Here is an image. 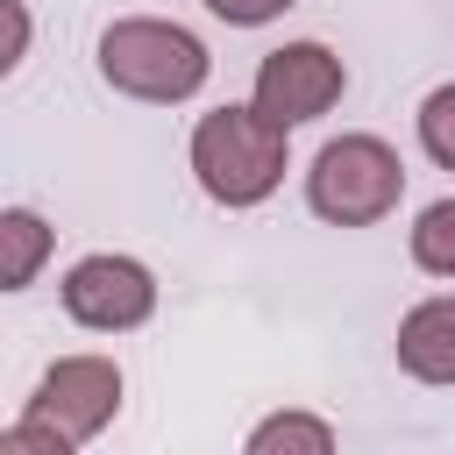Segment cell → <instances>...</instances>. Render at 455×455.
I'll list each match as a JSON object with an SVG mask.
<instances>
[{
    "mask_svg": "<svg viewBox=\"0 0 455 455\" xmlns=\"http://www.w3.org/2000/svg\"><path fill=\"white\" fill-rule=\"evenodd\" d=\"M284 135L256 100L249 107H213L199 114L192 128V178L213 206L242 213V206H263L277 185H284Z\"/></svg>",
    "mask_w": 455,
    "mask_h": 455,
    "instance_id": "6da1fadb",
    "label": "cell"
},
{
    "mask_svg": "<svg viewBox=\"0 0 455 455\" xmlns=\"http://www.w3.org/2000/svg\"><path fill=\"white\" fill-rule=\"evenodd\" d=\"M213 57L206 43L185 28V21H164V14H121L100 28V78L128 100H149V107H178L206 85Z\"/></svg>",
    "mask_w": 455,
    "mask_h": 455,
    "instance_id": "7a4b0ae2",
    "label": "cell"
},
{
    "mask_svg": "<svg viewBox=\"0 0 455 455\" xmlns=\"http://www.w3.org/2000/svg\"><path fill=\"white\" fill-rule=\"evenodd\" d=\"M405 192V164L384 135H334L306 171V206L327 228H377Z\"/></svg>",
    "mask_w": 455,
    "mask_h": 455,
    "instance_id": "3957f363",
    "label": "cell"
},
{
    "mask_svg": "<svg viewBox=\"0 0 455 455\" xmlns=\"http://www.w3.org/2000/svg\"><path fill=\"white\" fill-rule=\"evenodd\" d=\"M64 313L78 327H92V334H128V327H142L156 313V277H149V263L114 256V249L78 256L64 270Z\"/></svg>",
    "mask_w": 455,
    "mask_h": 455,
    "instance_id": "277c9868",
    "label": "cell"
},
{
    "mask_svg": "<svg viewBox=\"0 0 455 455\" xmlns=\"http://www.w3.org/2000/svg\"><path fill=\"white\" fill-rule=\"evenodd\" d=\"M348 92V71H341V57L327 50V43H284V50H270L263 64H256V107L277 121V128H306V121H320L334 100Z\"/></svg>",
    "mask_w": 455,
    "mask_h": 455,
    "instance_id": "5b68a950",
    "label": "cell"
},
{
    "mask_svg": "<svg viewBox=\"0 0 455 455\" xmlns=\"http://www.w3.org/2000/svg\"><path fill=\"white\" fill-rule=\"evenodd\" d=\"M36 419H50L71 448H85L114 412H121V363L114 355H57L28 398Z\"/></svg>",
    "mask_w": 455,
    "mask_h": 455,
    "instance_id": "8992f818",
    "label": "cell"
},
{
    "mask_svg": "<svg viewBox=\"0 0 455 455\" xmlns=\"http://www.w3.org/2000/svg\"><path fill=\"white\" fill-rule=\"evenodd\" d=\"M398 370L419 384H455V291L419 299L398 320Z\"/></svg>",
    "mask_w": 455,
    "mask_h": 455,
    "instance_id": "52a82bcc",
    "label": "cell"
},
{
    "mask_svg": "<svg viewBox=\"0 0 455 455\" xmlns=\"http://www.w3.org/2000/svg\"><path fill=\"white\" fill-rule=\"evenodd\" d=\"M43 256H50V220L28 206H7L0 213V291H28Z\"/></svg>",
    "mask_w": 455,
    "mask_h": 455,
    "instance_id": "ba28073f",
    "label": "cell"
},
{
    "mask_svg": "<svg viewBox=\"0 0 455 455\" xmlns=\"http://www.w3.org/2000/svg\"><path fill=\"white\" fill-rule=\"evenodd\" d=\"M412 263L427 277H455V199L419 206V220H412Z\"/></svg>",
    "mask_w": 455,
    "mask_h": 455,
    "instance_id": "9c48e42d",
    "label": "cell"
},
{
    "mask_svg": "<svg viewBox=\"0 0 455 455\" xmlns=\"http://www.w3.org/2000/svg\"><path fill=\"white\" fill-rule=\"evenodd\" d=\"M277 448H306V455H327L334 448V427L313 419V412H277L249 434V455H277Z\"/></svg>",
    "mask_w": 455,
    "mask_h": 455,
    "instance_id": "30bf717a",
    "label": "cell"
},
{
    "mask_svg": "<svg viewBox=\"0 0 455 455\" xmlns=\"http://www.w3.org/2000/svg\"><path fill=\"white\" fill-rule=\"evenodd\" d=\"M419 149H427L441 171H455V85H434V92L419 100Z\"/></svg>",
    "mask_w": 455,
    "mask_h": 455,
    "instance_id": "8fae6325",
    "label": "cell"
},
{
    "mask_svg": "<svg viewBox=\"0 0 455 455\" xmlns=\"http://www.w3.org/2000/svg\"><path fill=\"white\" fill-rule=\"evenodd\" d=\"M0 455H71V441L50 427V419H36V412H21L7 434H0Z\"/></svg>",
    "mask_w": 455,
    "mask_h": 455,
    "instance_id": "7c38bea8",
    "label": "cell"
},
{
    "mask_svg": "<svg viewBox=\"0 0 455 455\" xmlns=\"http://www.w3.org/2000/svg\"><path fill=\"white\" fill-rule=\"evenodd\" d=\"M228 28H263V21H277L284 7H299V0H206Z\"/></svg>",
    "mask_w": 455,
    "mask_h": 455,
    "instance_id": "4fadbf2b",
    "label": "cell"
},
{
    "mask_svg": "<svg viewBox=\"0 0 455 455\" xmlns=\"http://www.w3.org/2000/svg\"><path fill=\"white\" fill-rule=\"evenodd\" d=\"M21 50H28V7H21V0H7V57H0V64L14 71V64H21Z\"/></svg>",
    "mask_w": 455,
    "mask_h": 455,
    "instance_id": "5bb4252c",
    "label": "cell"
}]
</instances>
